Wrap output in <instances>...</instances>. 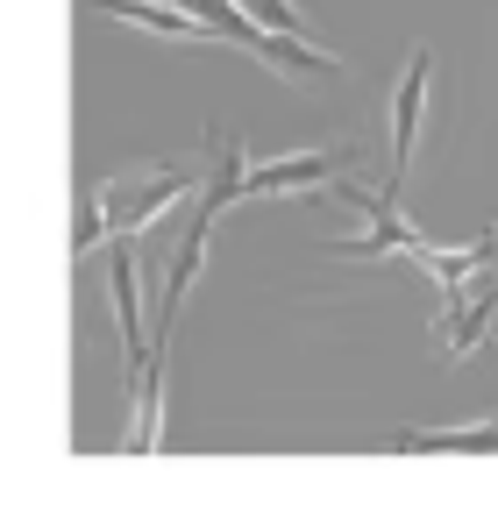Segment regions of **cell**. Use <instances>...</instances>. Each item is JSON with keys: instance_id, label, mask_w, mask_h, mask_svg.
Returning a JSON list of instances; mask_svg holds the SVG:
<instances>
[{"instance_id": "cell-1", "label": "cell", "mask_w": 498, "mask_h": 512, "mask_svg": "<svg viewBox=\"0 0 498 512\" xmlns=\"http://www.w3.org/2000/svg\"><path fill=\"white\" fill-rule=\"evenodd\" d=\"M249 192V150H242V136H214V178H207V192L193 200V221H185V235H178V249H171V271H164V285H157V342H171V320H178V306H185V292H193V278H200V264H207V228H214V214L228 207V200H242Z\"/></svg>"}, {"instance_id": "cell-2", "label": "cell", "mask_w": 498, "mask_h": 512, "mask_svg": "<svg viewBox=\"0 0 498 512\" xmlns=\"http://www.w3.org/2000/svg\"><path fill=\"white\" fill-rule=\"evenodd\" d=\"M342 192V200L370 221L356 242H328V256H335V264H356V256H427V242H420V228H406L399 221V207H392V192H363V185H335Z\"/></svg>"}, {"instance_id": "cell-3", "label": "cell", "mask_w": 498, "mask_h": 512, "mask_svg": "<svg viewBox=\"0 0 498 512\" xmlns=\"http://www.w3.org/2000/svg\"><path fill=\"white\" fill-rule=\"evenodd\" d=\"M185 185H193L185 164H164V171H143V178H107V221H114V235L150 228L171 200H185Z\"/></svg>"}, {"instance_id": "cell-4", "label": "cell", "mask_w": 498, "mask_h": 512, "mask_svg": "<svg viewBox=\"0 0 498 512\" xmlns=\"http://www.w3.org/2000/svg\"><path fill=\"white\" fill-rule=\"evenodd\" d=\"M356 164V136L328 143V150H299L278 164H249V192H314V185H342V171Z\"/></svg>"}, {"instance_id": "cell-5", "label": "cell", "mask_w": 498, "mask_h": 512, "mask_svg": "<svg viewBox=\"0 0 498 512\" xmlns=\"http://www.w3.org/2000/svg\"><path fill=\"white\" fill-rule=\"evenodd\" d=\"M427 79H434V50H413V57H406V79H399V93H392V178H385L392 200H399V185H406L420 121H427Z\"/></svg>"}, {"instance_id": "cell-6", "label": "cell", "mask_w": 498, "mask_h": 512, "mask_svg": "<svg viewBox=\"0 0 498 512\" xmlns=\"http://www.w3.org/2000/svg\"><path fill=\"white\" fill-rule=\"evenodd\" d=\"M491 313H498V264L484 271V278H470V285H449V313H442V356H470L477 342H484V328H491Z\"/></svg>"}, {"instance_id": "cell-7", "label": "cell", "mask_w": 498, "mask_h": 512, "mask_svg": "<svg viewBox=\"0 0 498 512\" xmlns=\"http://www.w3.org/2000/svg\"><path fill=\"white\" fill-rule=\"evenodd\" d=\"M107 292H114V328H121V356H129V370L157 349L143 335V292H136V249L129 242H107Z\"/></svg>"}, {"instance_id": "cell-8", "label": "cell", "mask_w": 498, "mask_h": 512, "mask_svg": "<svg viewBox=\"0 0 498 512\" xmlns=\"http://www.w3.org/2000/svg\"><path fill=\"white\" fill-rule=\"evenodd\" d=\"M249 57H264L278 79H299V86H314V79H335V72H342V64H335L328 50H314V43L292 36V29H257Z\"/></svg>"}, {"instance_id": "cell-9", "label": "cell", "mask_w": 498, "mask_h": 512, "mask_svg": "<svg viewBox=\"0 0 498 512\" xmlns=\"http://www.w3.org/2000/svg\"><path fill=\"white\" fill-rule=\"evenodd\" d=\"M93 8L114 15V22H136L150 36H207V22L193 8H178V0H93Z\"/></svg>"}, {"instance_id": "cell-10", "label": "cell", "mask_w": 498, "mask_h": 512, "mask_svg": "<svg viewBox=\"0 0 498 512\" xmlns=\"http://www.w3.org/2000/svg\"><path fill=\"white\" fill-rule=\"evenodd\" d=\"M136 413H129V448H136V456H150V448H157V406H164V342L136 363Z\"/></svg>"}, {"instance_id": "cell-11", "label": "cell", "mask_w": 498, "mask_h": 512, "mask_svg": "<svg viewBox=\"0 0 498 512\" xmlns=\"http://www.w3.org/2000/svg\"><path fill=\"white\" fill-rule=\"evenodd\" d=\"M420 264L442 278V285H470L484 264H498V235H484V242H470V249H427Z\"/></svg>"}, {"instance_id": "cell-12", "label": "cell", "mask_w": 498, "mask_h": 512, "mask_svg": "<svg viewBox=\"0 0 498 512\" xmlns=\"http://www.w3.org/2000/svg\"><path fill=\"white\" fill-rule=\"evenodd\" d=\"M107 228H114V221H107V207H100V185H79V228H72V249L93 256V249L107 242Z\"/></svg>"}, {"instance_id": "cell-13", "label": "cell", "mask_w": 498, "mask_h": 512, "mask_svg": "<svg viewBox=\"0 0 498 512\" xmlns=\"http://www.w3.org/2000/svg\"><path fill=\"white\" fill-rule=\"evenodd\" d=\"M235 8H249L264 29H292V36H306V15L292 8V0H235Z\"/></svg>"}]
</instances>
